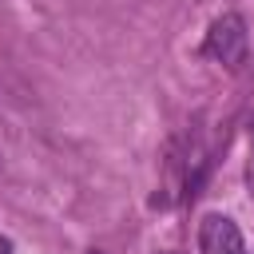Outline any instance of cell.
<instances>
[{
    "mask_svg": "<svg viewBox=\"0 0 254 254\" xmlns=\"http://www.w3.org/2000/svg\"><path fill=\"white\" fill-rule=\"evenodd\" d=\"M0 254H12V238H0Z\"/></svg>",
    "mask_w": 254,
    "mask_h": 254,
    "instance_id": "obj_4",
    "label": "cell"
},
{
    "mask_svg": "<svg viewBox=\"0 0 254 254\" xmlns=\"http://www.w3.org/2000/svg\"><path fill=\"white\" fill-rule=\"evenodd\" d=\"M202 52H206L214 64H222V67L242 64V56H246V24H242V16H234V12L218 16V20L210 24L206 40H202Z\"/></svg>",
    "mask_w": 254,
    "mask_h": 254,
    "instance_id": "obj_1",
    "label": "cell"
},
{
    "mask_svg": "<svg viewBox=\"0 0 254 254\" xmlns=\"http://www.w3.org/2000/svg\"><path fill=\"white\" fill-rule=\"evenodd\" d=\"M87 254H103V250H87Z\"/></svg>",
    "mask_w": 254,
    "mask_h": 254,
    "instance_id": "obj_6",
    "label": "cell"
},
{
    "mask_svg": "<svg viewBox=\"0 0 254 254\" xmlns=\"http://www.w3.org/2000/svg\"><path fill=\"white\" fill-rule=\"evenodd\" d=\"M246 127H250V143H254V115H250V123H246Z\"/></svg>",
    "mask_w": 254,
    "mask_h": 254,
    "instance_id": "obj_5",
    "label": "cell"
},
{
    "mask_svg": "<svg viewBox=\"0 0 254 254\" xmlns=\"http://www.w3.org/2000/svg\"><path fill=\"white\" fill-rule=\"evenodd\" d=\"M246 187H250V194H254V155H250V163H246Z\"/></svg>",
    "mask_w": 254,
    "mask_h": 254,
    "instance_id": "obj_3",
    "label": "cell"
},
{
    "mask_svg": "<svg viewBox=\"0 0 254 254\" xmlns=\"http://www.w3.org/2000/svg\"><path fill=\"white\" fill-rule=\"evenodd\" d=\"M198 254H246L242 230L226 214H206L198 222Z\"/></svg>",
    "mask_w": 254,
    "mask_h": 254,
    "instance_id": "obj_2",
    "label": "cell"
}]
</instances>
